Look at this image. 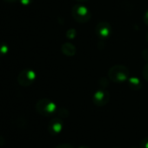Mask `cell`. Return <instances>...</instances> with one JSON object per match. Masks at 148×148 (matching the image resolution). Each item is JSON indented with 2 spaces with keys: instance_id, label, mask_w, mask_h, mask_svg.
<instances>
[{
  "instance_id": "d6986e66",
  "label": "cell",
  "mask_w": 148,
  "mask_h": 148,
  "mask_svg": "<svg viewBox=\"0 0 148 148\" xmlns=\"http://www.w3.org/2000/svg\"><path fill=\"white\" fill-rule=\"evenodd\" d=\"M78 148H90V147H88L87 145H80V146H79Z\"/></svg>"
},
{
  "instance_id": "e0dca14e",
  "label": "cell",
  "mask_w": 148,
  "mask_h": 148,
  "mask_svg": "<svg viewBox=\"0 0 148 148\" xmlns=\"http://www.w3.org/2000/svg\"><path fill=\"white\" fill-rule=\"evenodd\" d=\"M143 19H144L145 24L146 25H148V9L146 10V12H145V15H144Z\"/></svg>"
},
{
  "instance_id": "ba28073f",
  "label": "cell",
  "mask_w": 148,
  "mask_h": 148,
  "mask_svg": "<svg viewBox=\"0 0 148 148\" xmlns=\"http://www.w3.org/2000/svg\"><path fill=\"white\" fill-rule=\"evenodd\" d=\"M61 51L67 57H73L76 54V47L71 43H64L61 45Z\"/></svg>"
},
{
  "instance_id": "2e32d148",
  "label": "cell",
  "mask_w": 148,
  "mask_h": 148,
  "mask_svg": "<svg viewBox=\"0 0 148 148\" xmlns=\"http://www.w3.org/2000/svg\"><path fill=\"white\" fill-rule=\"evenodd\" d=\"M142 56H143V58L148 62V49H145L143 52H142Z\"/></svg>"
},
{
  "instance_id": "ffe728a7",
  "label": "cell",
  "mask_w": 148,
  "mask_h": 148,
  "mask_svg": "<svg viewBox=\"0 0 148 148\" xmlns=\"http://www.w3.org/2000/svg\"><path fill=\"white\" fill-rule=\"evenodd\" d=\"M78 2H86V1H88V0H76Z\"/></svg>"
},
{
  "instance_id": "30bf717a",
  "label": "cell",
  "mask_w": 148,
  "mask_h": 148,
  "mask_svg": "<svg viewBox=\"0 0 148 148\" xmlns=\"http://www.w3.org/2000/svg\"><path fill=\"white\" fill-rule=\"evenodd\" d=\"M10 51V46L6 43H0V57H3L8 54Z\"/></svg>"
},
{
  "instance_id": "9c48e42d",
  "label": "cell",
  "mask_w": 148,
  "mask_h": 148,
  "mask_svg": "<svg viewBox=\"0 0 148 148\" xmlns=\"http://www.w3.org/2000/svg\"><path fill=\"white\" fill-rule=\"evenodd\" d=\"M128 86L132 90L134 91H138L141 88L142 86V83L140 81V79L138 77H129L128 80H127Z\"/></svg>"
},
{
  "instance_id": "4fadbf2b",
  "label": "cell",
  "mask_w": 148,
  "mask_h": 148,
  "mask_svg": "<svg viewBox=\"0 0 148 148\" xmlns=\"http://www.w3.org/2000/svg\"><path fill=\"white\" fill-rule=\"evenodd\" d=\"M139 148H148V137H145L140 142Z\"/></svg>"
},
{
  "instance_id": "8fae6325",
  "label": "cell",
  "mask_w": 148,
  "mask_h": 148,
  "mask_svg": "<svg viewBox=\"0 0 148 148\" xmlns=\"http://www.w3.org/2000/svg\"><path fill=\"white\" fill-rule=\"evenodd\" d=\"M77 35V31L74 29V28H71V29H69L66 32V38H69V39H73L74 38L76 37Z\"/></svg>"
},
{
  "instance_id": "7402d4cb",
  "label": "cell",
  "mask_w": 148,
  "mask_h": 148,
  "mask_svg": "<svg viewBox=\"0 0 148 148\" xmlns=\"http://www.w3.org/2000/svg\"><path fill=\"white\" fill-rule=\"evenodd\" d=\"M114 148H117V147H114Z\"/></svg>"
},
{
  "instance_id": "52a82bcc",
  "label": "cell",
  "mask_w": 148,
  "mask_h": 148,
  "mask_svg": "<svg viewBox=\"0 0 148 148\" xmlns=\"http://www.w3.org/2000/svg\"><path fill=\"white\" fill-rule=\"evenodd\" d=\"M64 129V122L59 118L52 119L48 125V131L51 135H58Z\"/></svg>"
},
{
  "instance_id": "ac0fdd59",
  "label": "cell",
  "mask_w": 148,
  "mask_h": 148,
  "mask_svg": "<svg viewBox=\"0 0 148 148\" xmlns=\"http://www.w3.org/2000/svg\"><path fill=\"white\" fill-rule=\"evenodd\" d=\"M5 1L7 3H15V2L18 1V0H5Z\"/></svg>"
},
{
  "instance_id": "603a6c76",
  "label": "cell",
  "mask_w": 148,
  "mask_h": 148,
  "mask_svg": "<svg viewBox=\"0 0 148 148\" xmlns=\"http://www.w3.org/2000/svg\"><path fill=\"white\" fill-rule=\"evenodd\" d=\"M132 148H133V147H132Z\"/></svg>"
},
{
  "instance_id": "8992f818",
  "label": "cell",
  "mask_w": 148,
  "mask_h": 148,
  "mask_svg": "<svg viewBox=\"0 0 148 148\" xmlns=\"http://www.w3.org/2000/svg\"><path fill=\"white\" fill-rule=\"evenodd\" d=\"M95 32L100 38H107L112 33V28L107 22H99L95 27Z\"/></svg>"
},
{
  "instance_id": "3957f363",
  "label": "cell",
  "mask_w": 148,
  "mask_h": 148,
  "mask_svg": "<svg viewBox=\"0 0 148 148\" xmlns=\"http://www.w3.org/2000/svg\"><path fill=\"white\" fill-rule=\"evenodd\" d=\"M71 16L79 23H86L92 18L90 10L82 5H76L71 8Z\"/></svg>"
},
{
  "instance_id": "5b68a950",
  "label": "cell",
  "mask_w": 148,
  "mask_h": 148,
  "mask_svg": "<svg viewBox=\"0 0 148 148\" xmlns=\"http://www.w3.org/2000/svg\"><path fill=\"white\" fill-rule=\"evenodd\" d=\"M110 100V93L106 90H98L92 95V102L97 106H105Z\"/></svg>"
},
{
  "instance_id": "44dd1931",
  "label": "cell",
  "mask_w": 148,
  "mask_h": 148,
  "mask_svg": "<svg viewBox=\"0 0 148 148\" xmlns=\"http://www.w3.org/2000/svg\"><path fill=\"white\" fill-rule=\"evenodd\" d=\"M146 41L148 42V32H147V33H146Z\"/></svg>"
},
{
  "instance_id": "5bb4252c",
  "label": "cell",
  "mask_w": 148,
  "mask_h": 148,
  "mask_svg": "<svg viewBox=\"0 0 148 148\" xmlns=\"http://www.w3.org/2000/svg\"><path fill=\"white\" fill-rule=\"evenodd\" d=\"M18 1L22 5L27 6V5H30L33 2V0H18Z\"/></svg>"
},
{
  "instance_id": "277c9868",
  "label": "cell",
  "mask_w": 148,
  "mask_h": 148,
  "mask_svg": "<svg viewBox=\"0 0 148 148\" xmlns=\"http://www.w3.org/2000/svg\"><path fill=\"white\" fill-rule=\"evenodd\" d=\"M37 79V73L32 69H24L22 70L18 76V82L21 86H32Z\"/></svg>"
},
{
  "instance_id": "6da1fadb",
  "label": "cell",
  "mask_w": 148,
  "mask_h": 148,
  "mask_svg": "<svg viewBox=\"0 0 148 148\" xmlns=\"http://www.w3.org/2000/svg\"><path fill=\"white\" fill-rule=\"evenodd\" d=\"M108 77L115 83H124L130 77V71L125 65L115 64L109 69Z\"/></svg>"
},
{
  "instance_id": "7c38bea8",
  "label": "cell",
  "mask_w": 148,
  "mask_h": 148,
  "mask_svg": "<svg viewBox=\"0 0 148 148\" xmlns=\"http://www.w3.org/2000/svg\"><path fill=\"white\" fill-rule=\"evenodd\" d=\"M142 75L144 77V79L148 81V63L145 64V65L144 66L143 68V71H142Z\"/></svg>"
},
{
  "instance_id": "7a4b0ae2",
  "label": "cell",
  "mask_w": 148,
  "mask_h": 148,
  "mask_svg": "<svg viewBox=\"0 0 148 148\" xmlns=\"http://www.w3.org/2000/svg\"><path fill=\"white\" fill-rule=\"evenodd\" d=\"M36 110L39 114L49 117L57 112L58 106L52 100L49 99H41L36 104Z\"/></svg>"
},
{
  "instance_id": "9a60e30c",
  "label": "cell",
  "mask_w": 148,
  "mask_h": 148,
  "mask_svg": "<svg viewBox=\"0 0 148 148\" xmlns=\"http://www.w3.org/2000/svg\"><path fill=\"white\" fill-rule=\"evenodd\" d=\"M55 148H73L70 144H61L58 145V146H56Z\"/></svg>"
}]
</instances>
